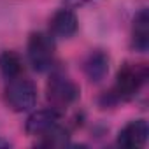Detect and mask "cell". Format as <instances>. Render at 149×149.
<instances>
[{
  "label": "cell",
  "instance_id": "13",
  "mask_svg": "<svg viewBox=\"0 0 149 149\" xmlns=\"http://www.w3.org/2000/svg\"><path fill=\"white\" fill-rule=\"evenodd\" d=\"M7 147H11V142L0 137V149H7Z\"/></svg>",
  "mask_w": 149,
  "mask_h": 149
},
{
  "label": "cell",
  "instance_id": "7",
  "mask_svg": "<svg viewBox=\"0 0 149 149\" xmlns=\"http://www.w3.org/2000/svg\"><path fill=\"white\" fill-rule=\"evenodd\" d=\"M79 28V19L72 9L61 7L49 18V33L58 39H70Z\"/></svg>",
  "mask_w": 149,
  "mask_h": 149
},
{
  "label": "cell",
  "instance_id": "8",
  "mask_svg": "<svg viewBox=\"0 0 149 149\" xmlns=\"http://www.w3.org/2000/svg\"><path fill=\"white\" fill-rule=\"evenodd\" d=\"M111 68V58L102 49H93L83 60V72L90 83H102Z\"/></svg>",
  "mask_w": 149,
  "mask_h": 149
},
{
  "label": "cell",
  "instance_id": "3",
  "mask_svg": "<svg viewBox=\"0 0 149 149\" xmlns=\"http://www.w3.org/2000/svg\"><path fill=\"white\" fill-rule=\"evenodd\" d=\"M37 98H39L37 84L32 79H26L21 76L7 81V86L4 90V100L11 111L14 112L32 111L37 105Z\"/></svg>",
  "mask_w": 149,
  "mask_h": 149
},
{
  "label": "cell",
  "instance_id": "10",
  "mask_svg": "<svg viewBox=\"0 0 149 149\" xmlns=\"http://www.w3.org/2000/svg\"><path fill=\"white\" fill-rule=\"evenodd\" d=\"M23 72H25V63H23L21 54H18L16 51H11V49L0 53V74L7 81L21 77Z\"/></svg>",
  "mask_w": 149,
  "mask_h": 149
},
{
  "label": "cell",
  "instance_id": "2",
  "mask_svg": "<svg viewBox=\"0 0 149 149\" xmlns=\"http://www.w3.org/2000/svg\"><path fill=\"white\" fill-rule=\"evenodd\" d=\"M79 93H81L79 86L76 84L74 79H70L68 74L58 68L51 72V76L46 83V100L49 107L61 112L79 98Z\"/></svg>",
  "mask_w": 149,
  "mask_h": 149
},
{
  "label": "cell",
  "instance_id": "4",
  "mask_svg": "<svg viewBox=\"0 0 149 149\" xmlns=\"http://www.w3.org/2000/svg\"><path fill=\"white\" fill-rule=\"evenodd\" d=\"M26 54H28V61L35 72H46V70L53 68L54 54H56L54 37L46 32L30 33L28 44H26Z\"/></svg>",
  "mask_w": 149,
  "mask_h": 149
},
{
  "label": "cell",
  "instance_id": "9",
  "mask_svg": "<svg viewBox=\"0 0 149 149\" xmlns=\"http://www.w3.org/2000/svg\"><path fill=\"white\" fill-rule=\"evenodd\" d=\"M130 46L137 53H146L149 49V16H147V9H140L133 16Z\"/></svg>",
  "mask_w": 149,
  "mask_h": 149
},
{
  "label": "cell",
  "instance_id": "1",
  "mask_svg": "<svg viewBox=\"0 0 149 149\" xmlns=\"http://www.w3.org/2000/svg\"><path fill=\"white\" fill-rule=\"evenodd\" d=\"M147 77H149V70L146 63H135V61L123 63L116 74L114 84L100 95L98 98L100 107L109 109V107H116L118 104L133 100L146 86Z\"/></svg>",
  "mask_w": 149,
  "mask_h": 149
},
{
  "label": "cell",
  "instance_id": "6",
  "mask_svg": "<svg viewBox=\"0 0 149 149\" xmlns=\"http://www.w3.org/2000/svg\"><path fill=\"white\" fill-rule=\"evenodd\" d=\"M60 118H61V112L53 107L33 111L25 123V132L32 137H40L51 128H54L60 123Z\"/></svg>",
  "mask_w": 149,
  "mask_h": 149
},
{
  "label": "cell",
  "instance_id": "11",
  "mask_svg": "<svg viewBox=\"0 0 149 149\" xmlns=\"http://www.w3.org/2000/svg\"><path fill=\"white\" fill-rule=\"evenodd\" d=\"M68 144H70V133L67 128H63L58 123L54 128H51L49 132L40 135V139L37 140L35 146H39V147H65Z\"/></svg>",
  "mask_w": 149,
  "mask_h": 149
},
{
  "label": "cell",
  "instance_id": "5",
  "mask_svg": "<svg viewBox=\"0 0 149 149\" xmlns=\"http://www.w3.org/2000/svg\"><path fill=\"white\" fill-rule=\"evenodd\" d=\"M149 139V125L146 119H132L128 121L118 133V146L126 149H139L144 147Z\"/></svg>",
  "mask_w": 149,
  "mask_h": 149
},
{
  "label": "cell",
  "instance_id": "12",
  "mask_svg": "<svg viewBox=\"0 0 149 149\" xmlns=\"http://www.w3.org/2000/svg\"><path fill=\"white\" fill-rule=\"evenodd\" d=\"M61 2L68 7H83V6H88V4L95 2V0H61Z\"/></svg>",
  "mask_w": 149,
  "mask_h": 149
}]
</instances>
